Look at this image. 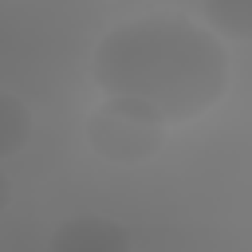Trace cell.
Listing matches in <instances>:
<instances>
[{
	"label": "cell",
	"instance_id": "6",
	"mask_svg": "<svg viewBox=\"0 0 252 252\" xmlns=\"http://www.w3.org/2000/svg\"><path fill=\"white\" fill-rule=\"evenodd\" d=\"M8 197H12V185H8V177H4V169H0V209L8 205Z\"/></svg>",
	"mask_w": 252,
	"mask_h": 252
},
{
	"label": "cell",
	"instance_id": "5",
	"mask_svg": "<svg viewBox=\"0 0 252 252\" xmlns=\"http://www.w3.org/2000/svg\"><path fill=\"white\" fill-rule=\"evenodd\" d=\"M28 130H32L28 106H24L16 94H4V91H0V158H12L16 150H24Z\"/></svg>",
	"mask_w": 252,
	"mask_h": 252
},
{
	"label": "cell",
	"instance_id": "4",
	"mask_svg": "<svg viewBox=\"0 0 252 252\" xmlns=\"http://www.w3.org/2000/svg\"><path fill=\"white\" fill-rule=\"evenodd\" d=\"M201 24L220 39H252V0H209Z\"/></svg>",
	"mask_w": 252,
	"mask_h": 252
},
{
	"label": "cell",
	"instance_id": "3",
	"mask_svg": "<svg viewBox=\"0 0 252 252\" xmlns=\"http://www.w3.org/2000/svg\"><path fill=\"white\" fill-rule=\"evenodd\" d=\"M51 252H130V232L110 217H71L51 232Z\"/></svg>",
	"mask_w": 252,
	"mask_h": 252
},
{
	"label": "cell",
	"instance_id": "2",
	"mask_svg": "<svg viewBox=\"0 0 252 252\" xmlns=\"http://www.w3.org/2000/svg\"><path fill=\"white\" fill-rule=\"evenodd\" d=\"M87 142L106 158V161H146L150 154L161 150L165 126L138 114L134 106L102 98V106L87 122Z\"/></svg>",
	"mask_w": 252,
	"mask_h": 252
},
{
	"label": "cell",
	"instance_id": "1",
	"mask_svg": "<svg viewBox=\"0 0 252 252\" xmlns=\"http://www.w3.org/2000/svg\"><path fill=\"white\" fill-rule=\"evenodd\" d=\"M91 71L110 102L161 126L201 118L228 91L224 39L189 12H142L114 24L98 39Z\"/></svg>",
	"mask_w": 252,
	"mask_h": 252
}]
</instances>
